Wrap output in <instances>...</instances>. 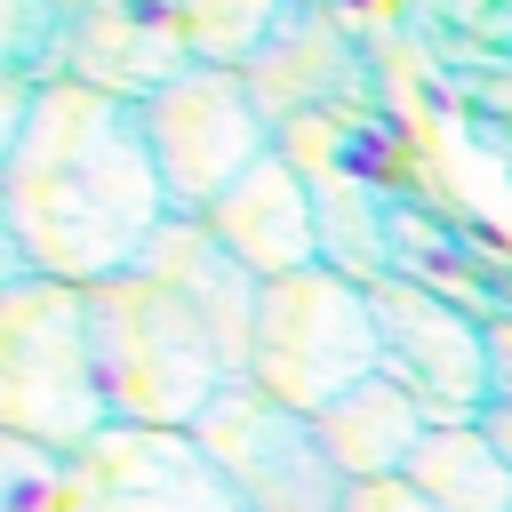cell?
I'll return each instance as SVG.
<instances>
[{
	"label": "cell",
	"mask_w": 512,
	"mask_h": 512,
	"mask_svg": "<svg viewBox=\"0 0 512 512\" xmlns=\"http://www.w3.org/2000/svg\"><path fill=\"white\" fill-rule=\"evenodd\" d=\"M168 184L144 144V104L88 80H40L24 128L0 144V280H72L96 288L136 272L168 224Z\"/></svg>",
	"instance_id": "cell-1"
},
{
	"label": "cell",
	"mask_w": 512,
	"mask_h": 512,
	"mask_svg": "<svg viewBox=\"0 0 512 512\" xmlns=\"http://www.w3.org/2000/svg\"><path fill=\"white\" fill-rule=\"evenodd\" d=\"M88 328H96V368L112 392V424H152V432H192L208 400L240 376L216 328L160 280V272H112L88 288Z\"/></svg>",
	"instance_id": "cell-2"
},
{
	"label": "cell",
	"mask_w": 512,
	"mask_h": 512,
	"mask_svg": "<svg viewBox=\"0 0 512 512\" xmlns=\"http://www.w3.org/2000/svg\"><path fill=\"white\" fill-rule=\"evenodd\" d=\"M112 424L96 368L88 288L72 280H0V432L80 456Z\"/></svg>",
	"instance_id": "cell-3"
},
{
	"label": "cell",
	"mask_w": 512,
	"mask_h": 512,
	"mask_svg": "<svg viewBox=\"0 0 512 512\" xmlns=\"http://www.w3.org/2000/svg\"><path fill=\"white\" fill-rule=\"evenodd\" d=\"M248 376H256L280 408H296V416H320V408L344 400L352 384L384 376L368 280H352V272H336V264H304V272H288V280H264Z\"/></svg>",
	"instance_id": "cell-4"
},
{
	"label": "cell",
	"mask_w": 512,
	"mask_h": 512,
	"mask_svg": "<svg viewBox=\"0 0 512 512\" xmlns=\"http://www.w3.org/2000/svg\"><path fill=\"white\" fill-rule=\"evenodd\" d=\"M144 144L160 160L168 208L208 216L280 144V120L264 112V96L248 88L240 64H184L160 96H144Z\"/></svg>",
	"instance_id": "cell-5"
},
{
	"label": "cell",
	"mask_w": 512,
	"mask_h": 512,
	"mask_svg": "<svg viewBox=\"0 0 512 512\" xmlns=\"http://www.w3.org/2000/svg\"><path fill=\"white\" fill-rule=\"evenodd\" d=\"M368 304H376L384 376L408 384L432 424H480V408L496 400V336L416 272L368 280Z\"/></svg>",
	"instance_id": "cell-6"
},
{
	"label": "cell",
	"mask_w": 512,
	"mask_h": 512,
	"mask_svg": "<svg viewBox=\"0 0 512 512\" xmlns=\"http://www.w3.org/2000/svg\"><path fill=\"white\" fill-rule=\"evenodd\" d=\"M192 440L232 472L248 512H344V496H352V480L320 448L312 416L280 408L256 376H232L208 400V416L192 424Z\"/></svg>",
	"instance_id": "cell-7"
},
{
	"label": "cell",
	"mask_w": 512,
	"mask_h": 512,
	"mask_svg": "<svg viewBox=\"0 0 512 512\" xmlns=\"http://www.w3.org/2000/svg\"><path fill=\"white\" fill-rule=\"evenodd\" d=\"M72 464H80V512H248L232 472L192 432L104 424Z\"/></svg>",
	"instance_id": "cell-8"
},
{
	"label": "cell",
	"mask_w": 512,
	"mask_h": 512,
	"mask_svg": "<svg viewBox=\"0 0 512 512\" xmlns=\"http://www.w3.org/2000/svg\"><path fill=\"white\" fill-rule=\"evenodd\" d=\"M208 232H216L256 280H288V272L320 264V192H312V168H296V152L272 144V152L208 208Z\"/></svg>",
	"instance_id": "cell-9"
},
{
	"label": "cell",
	"mask_w": 512,
	"mask_h": 512,
	"mask_svg": "<svg viewBox=\"0 0 512 512\" xmlns=\"http://www.w3.org/2000/svg\"><path fill=\"white\" fill-rule=\"evenodd\" d=\"M144 272H160L208 328H216V344L232 352V368L248 376V344H256V304H264V280L208 232V216H168L160 232H152V248H144Z\"/></svg>",
	"instance_id": "cell-10"
},
{
	"label": "cell",
	"mask_w": 512,
	"mask_h": 512,
	"mask_svg": "<svg viewBox=\"0 0 512 512\" xmlns=\"http://www.w3.org/2000/svg\"><path fill=\"white\" fill-rule=\"evenodd\" d=\"M312 432H320V448L336 456V472L360 488V480H400L408 456L424 448L432 416H424V400H416L408 384L368 376V384H352L344 400H328V408L312 416Z\"/></svg>",
	"instance_id": "cell-11"
},
{
	"label": "cell",
	"mask_w": 512,
	"mask_h": 512,
	"mask_svg": "<svg viewBox=\"0 0 512 512\" xmlns=\"http://www.w3.org/2000/svg\"><path fill=\"white\" fill-rule=\"evenodd\" d=\"M408 480L440 512H512V464L480 424H432L424 448L408 456Z\"/></svg>",
	"instance_id": "cell-12"
},
{
	"label": "cell",
	"mask_w": 512,
	"mask_h": 512,
	"mask_svg": "<svg viewBox=\"0 0 512 512\" xmlns=\"http://www.w3.org/2000/svg\"><path fill=\"white\" fill-rule=\"evenodd\" d=\"M0 512H80V464L64 448L0 432Z\"/></svg>",
	"instance_id": "cell-13"
},
{
	"label": "cell",
	"mask_w": 512,
	"mask_h": 512,
	"mask_svg": "<svg viewBox=\"0 0 512 512\" xmlns=\"http://www.w3.org/2000/svg\"><path fill=\"white\" fill-rule=\"evenodd\" d=\"M344 512H440V504L400 472V480H360V488L344 496Z\"/></svg>",
	"instance_id": "cell-14"
},
{
	"label": "cell",
	"mask_w": 512,
	"mask_h": 512,
	"mask_svg": "<svg viewBox=\"0 0 512 512\" xmlns=\"http://www.w3.org/2000/svg\"><path fill=\"white\" fill-rule=\"evenodd\" d=\"M480 432H488V440H496V456L512 464V400H488V408H480Z\"/></svg>",
	"instance_id": "cell-15"
}]
</instances>
